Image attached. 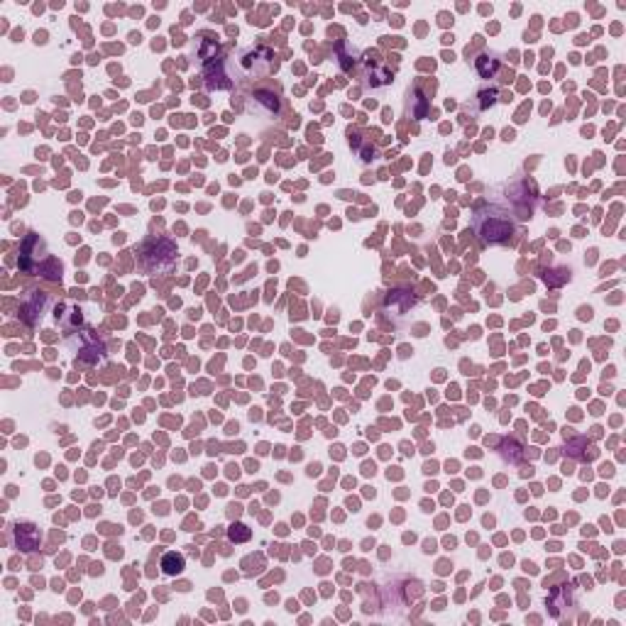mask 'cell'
<instances>
[{
    "mask_svg": "<svg viewBox=\"0 0 626 626\" xmlns=\"http://www.w3.org/2000/svg\"><path fill=\"white\" fill-rule=\"evenodd\" d=\"M203 78H206V88L208 91H221V88H230L232 81L228 78V74L223 71V64L218 62H208L206 71H203Z\"/></svg>",
    "mask_w": 626,
    "mask_h": 626,
    "instance_id": "obj_6",
    "label": "cell"
},
{
    "mask_svg": "<svg viewBox=\"0 0 626 626\" xmlns=\"http://www.w3.org/2000/svg\"><path fill=\"white\" fill-rule=\"evenodd\" d=\"M140 262L147 272H164L172 270V265L176 262V245L164 237H152L142 245L140 250Z\"/></svg>",
    "mask_w": 626,
    "mask_h": 626,
    "instance_id": "obj_3",
    "label": "cell"
},
{
    "mask_svg": "<svg viewBox=\"0 0 626 626\" xmlns=\"http://www.w3.org/2000/svg\"><path fill=\"white\" fill-rule=\"evenodd\" d=\"M228 538H230L232 543H245V541H250V529H247L245 524H232L230 529H228Z\"/></svg>",
    "mask_w": 626,
    "mask_h": 626,
    "instance_id": "obj_13",
    "label": "cell"
},
{
    "mask_svg": "<svg viewBox=\"0 0 626 626\" xmlns=\"http://www.w3.org/2000/svg\"><path fill=\"white\" fill-rule=\"evenodd\" d=\"M240 69L247 78H260L274 69V52L267 47H252L240 57Z\"/></svg>",
    "mask_w": 626,
    "mask_h": 626,
    "instance_id": "obj_4",
    "label": "cell"
},
{
    "mask_svg": "<svg viewBox=\"0 0 626 626\" xmlns=\"http://www.w3.org/2000/svg\"><path fill=\"white\" fill-rule=\"evenodd\" d=\"M10 536H13L15 548L22 550V553H34V550H39V545H42V534H39V529L34 524H27V521L15 524L13 529H10Z\"/></svg>",
    "mask_w": 626,
    "mask_h": 626,
    "instance_id": "obj_5",
    "label": "cell"
},
{
    "mask_svg": "<svg viewBox=\"0 0 626 626\" xmlns=\"http://www.w3.org/2000/svg\"><path fill=\"white\" fill-rule=\"evenodd\" d=\"M384 306L389 311H394L396 316H404V313H409L416 306V299H414V294H411V291L394 289V291H389V294H387Z\"/></svg>",
    "mask_w": 626,
    "mask_h": 626,
    "instance_id": "obj_7",
    "label": "cell"
},
{
    "mask_svg": "<svg viewBox=\"0 0 626 626\" xmlns=\"http://www.w3.org/2000/svg\"><path fill=\"white\" fill-rule=\"evenodd\" d=\"M255 101L262 103V106L267 108V113H270V116H277V113H279V96H277V93L255 91Z\"/></svg>",
    "mask_w": 626,
    "mask_h": 626,
    "instance_id": "obj_12",
    "label": "cell"
},
{
    "mask_svg": "<svg viewBox=\"0 0 626 626\" xmlns=\"http://www.w3.org/2000/svg\"><path fill=\"white\" fill-rule=\"evenodd\" d=\"M475 67L482 78H494V74L499 71V59H494L492 54H480L475 59Z\"/></svg>",
    "mask_w": 626,
    "mask_h": 626,
    "instance_id": "obj_9",
    "label": "cell"
},
{
    "mask_svg": "<svg viewBox=\"0 0 626 626\" xmlns=\"http://www.w3.org/2000/svg\"><path fill=\"white\" fill-rule=\"evenodd\" d=\"M47 301H49V296L44 294V291H32V294H29V299L22 304V309H20V316H22V321L29 323V326H34V323H37L34 313H39V316H42V311H44V306H47Z\"/></svg>",
    "mask_w": 626,
    "mask_h": 626,
    "instance_id": "obj_8",
    "label": "cell"
},
{
    "mask_svg": "<svg viewBox=\"0 0 626 626\" xmlns=\"http://www.w3.org/2000/svg\"><path fill=\"white\" fill-rule=\"evenodd\" d=\"M162 570L164 575H179L183 570V555L181 553H164L162 558Z\"/></svg>",
    "mask_w": 626,
    "mask_h": 626,
    "instance_id": "obj_10",
    "label": "cell"
},
{
    "mask_svg": "<svg viewBox=\"0 0 626 626\" xmlns=\"http://www.w3.org/2000/svg\"><path fill=\"white\" fill-rule=\"evenodd\" d=\"M18 265L27 274H42L47 279H62V262H57L49 255L47 245H44V240L37 232H27L25 235L22 245H20Z\"/></svg>",
    "mask_w": 626,
    "mask_h": 626,
    "instance_id": "obj_1",
    "label": "cell"
},
{
    "mask_svg": "<svg viewBox=\"0 0 626 626\" xmlns=\"http://www.w3.org/2000/svg\"><path fill=\"white\" fill-rule=\"evenodd\" d=\"M409 111H411V118H416V120H424L426 113H429V101H426V96L421 91H414V98L409 101Z\"/></svg>",
    "mask_w": 626,
    "mask_h": 626,
    "instance_id": "obj_11",
    "label": "cell"
},
{
    "mask_svg": "<svg viewBox=\"0 0 626 626\" xmlns=\"http://www.w3.org/2000/svg\"><path fill=\"white\" fill-rule=\"evenodd\" d=\"M475 228H477V235L487 245H506L511 240V235H514V223L504 213L494 211V208H489L487 213L477 211Z\"/></svg>",
    "mask_w": 626,
    "mask_h": 626,
    "instance_id": "obj_2",
    "label": "cell"
}]
</instances>
